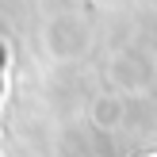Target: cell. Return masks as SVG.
I'll list each match as a JSON object with an SVG mask.
<instances>
[{"instance_id": "obj_1", "label": "cell", "mask_w": 157, "mask_h": 157, "mask_svg": "<svg viewBox=\"0 0 157 157\" xmlns=\"http://www.w3.org/2000/svg\"><path fill=\"white\" fill-rule=\"evenodd\" d=\"M4 65H8V54H4V46H0V88H4Z\"/></svg>"}]
</instances>
